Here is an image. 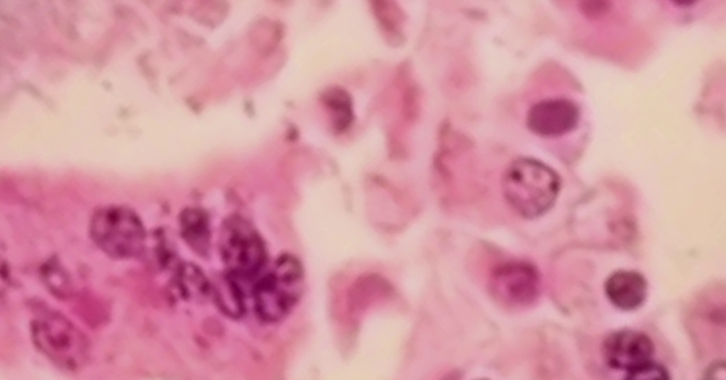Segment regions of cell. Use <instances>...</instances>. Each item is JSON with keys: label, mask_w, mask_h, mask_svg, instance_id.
I'll return each instance as SVG.
<instances>
[{"label": "cell", "mask_w": 726, "mask_h": 380, "mask_svg": "<svg viewBox=\"0 0 726 380\" xmlns=\"http://www.w3.org/2000/svg\"><path fill=\"white\" fill-rule=\"evenodd\" d=\"M557 173L531 159H520L506 171L502 190L509 205L525 218H535L554 205L559 190Z\"/></svg>", "instance_id": "obj_1"}, {"label": "cell", "mask_w": 726, "mask_h": 380, "mask_svg": "<svg viewBox=\"0 0 726 380\" xmlns=\"http://www.w3.org/2000/svg\"><path fill=\"white\" fill-rule=\"evenodd\" d=\"M604 288L607 297L614 306L630 311L640 307L645 300L647 284L640 273L620 270L608 277Z\"/></svg>", "instance_id": "obj_9"}, {"label": "cell", "mask_w": 726, "mask_h": 380, "mask_svg": "<svg viewBox=\"0 0 726 380\" xmlns=\"http://www.w3.org/2000/svg\"><path fill=\"white\" fill-rule=\"evenodd\" d=\"M654 344L646 334L623 330L609 335L602 352L607 364L615 369L632 371L652 359Z\"/></svg>", "instance_id": "obj_7"}, {"label": "cell", "mask_w": 726, "mask_h": 380, "mask_svg": "<svg viewBox=\"0 0 726 380\" xmlns=\"http://www.w3.org/2000/svg\"><path fill=\"white\" fill-rule=\"evenodd\" d=\"M220 248L229 275L234 277L255 276L265 261L262 240L250 224L240 219H230L224 224Z\"/></svg>", "instance_id": "obj_5"}, {"label": "cell", "mask_w": 726, "mask_h": 380, "mask_svg": "<svg viewBox=\"0 0 726 380\" xmlns=\"http://www.w3.org/2000/svg\"><path fill=\"white\" fill-rule=\"evenodd\" d=\"M37 347L57 365L74 369L86 359L88 341L66 316L45 305H36L30 324Z\"/></svg>", "instance_id": "obj_2"}, {"label": "cell", "mask_w": 726, "mask_h": 380, "mask_svg": "<svg viewBox=\"0 0 726 380\" xmlns=\"http://www.w3.org/2000/svg\"><path fill=\"white\" fill-rule=\"evenodd\" d=\"M581 8L583 12L591 18H597L605 13L610 4L607 1H584Z\"/></svg>", "instance_id": "obj_15"}, {"label": "cell", "mask_w": 726, "mask_h": 380, "mask_svg": "<svg viewBox=\"0 0 726 380\" xmlns=\"http://www.w3.org/2000/svg\"><path fill=\"white\" fill-rule=\"evenodd\" d=\"M91 237L111 258L128 259L143 250L145 231L141 220L130 209L111 206L99 209L90 223Z\"/></svg>", "instance_id": "obj_4"}, {"label": "cell", "mask_w": 726, "mask_h": 380, "mask_svg": "<svg viewBox=\"0 0 726 380\" xmlns=\"http://www.w3.org/2000/svg\"><path fill=\"white\" fill-rule=\"evenodd\" d=\"M303 270L291 255L280 256L272 272L254 285L252 296L259 317L275 322L286 316L300 299L304 284Z\"/></svg>", "instance_id": "obj_3"}, {"label": "cell", "mask_w": 726, "mask_h": 380, "mask_svg": "<svg viewBox=\"0 0 726 380\" xmlns=\"http://www.w3.org/2000/svg\"><path fill=\"white\" fill-rule=\"evenodd\" d=\"M491 288L503 301L525 305L537 297L540 278L535 268L525 262H509L498 267L491 277Z\"/></svg>", "instance_id": "obj_6"}, {"label": "cell", "mask_w": 726, "mask_h": 380, "mask_svg": "<svg viewBox=\"0 0 726 380\" xmlns=\"http://www.w3.org/2000/svg\"><path fill=\"white\" fill-rule=\"evenodd\" d=\"M670 377L667 369L661 364L652 359L636 369L627 372L626 379L630 380L639 379H669Z\"/></svg>", "instance_id": "obj_14"}, {"label": "cell", "mask_w": 726, "mask_h": 380, "mask_svg": "<svg viewBox=\"0 0 726 380\" xmlns=\"http://www.w3.org/2000/svg\"><path fill=\"white\" fill-rule=\"evenodd\" d=\"M174 284L180 296L185 299L201 301L211 291V284L202 270L194 264L178 267Z\"/></svg>", "instance_id": "obj_11"}, {"label": "cell", "mask_w": 726, "mask_h": 380, "mask_svg": "<svg viewBox=\"0 0 726 380\" xmlns=\"http://www.w3.org/2000/svg\"><path fill=\"white\" fill-rule=\"evenodd\" d=\"M321 100L337 115L339 128H345L351 121L352 99L343 88L333 87L326 89L321 95Z\"/></svg>", "instance_id": "obj_13"}, {"label": "cell", "mask_w": 726, "mask_h": 380, "mask_svg": "<svg viewBox=\"0 0 726 380\" xmlns=\"http://www.w3.org/2000/svg\"><path fill=\"white\" fill-rule=\"evenodd\" d=\"M579 117L578 107L565 98L542 100L531 107L527 117L529 129L542 137H554L572 130Z\"/></svg>", "instance_id": "obj_8"}, {"label": "cell", "mask_w": 726, "mask_h": 380, "mask_svg": "<svg viewBox=\"0 0 726 380\" xmlns=\"http://www.w3.org/2000/svg\"><path fill=\"white\" fill-rule=\"evenodd\" d=\"M213 289L216 304L223 313L234 318L244 314L245 306L243 294L233 276L229 275L218 281Z\"/></svg>", "instance_id": "obj_12"}, {"label": "cell", "mask_w": 726, "mask_h": 380, "mask_svg": "<svg viewBox=\"0 0 726 380\" xmlns=\"http://www.w3.org/2000/svg\"><path fill=\"white\" fill-rule=\"evenodd\" d=\"M180 227L184 241L196 253L201 255L208 253L211 233L204 212L195 208L184 210L180 216Z\"/></svg>", "instance_id": "obj_10"}]
</instances>
